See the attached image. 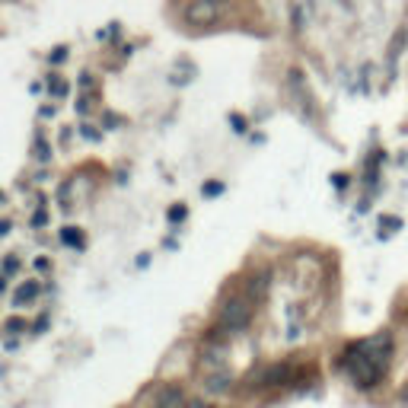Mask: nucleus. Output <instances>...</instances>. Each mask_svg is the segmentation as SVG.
<instances>
[{
  "label": "nucleus",
  "mask_w": 408,
  "mask_h": 408,
  "mask_svg": "<svg viewBox=\"0 0 408 408\" xmlns=\"http://www.w3.org/2000/svg\"><path fill=\"white\" fill-rule=\"evenodd\" d=\"M230 122H233V125H236V131H246V122H242L240 115H233V118H230Z\"/></svg>",
  "instance_id": "2eb2a0df"
},
{
  "label": "nucleus",
  "mask_w": 408,
  "mask_h": 408,
  "mask_svg": "<svg viewBox=\"0 0 408 408\" xmlns=\"http://www.w3.org/2000/svg\"><path fill=\"white\" fill-rule=\"evenodd\" d=\"M185 408H214V405H208V402H201V399H192V402H185Z\"/></svg>",
  "instance_id": "f8f14e48"
},
{
  "label": "nucleus",
  "mask_w": 408,
  "mask_h": 408,
  "mask_svg": "<svg viewBox=\"0 0 408 408\" xmlns=\"http://www.w3.org/2000/svg\"><path fill=\"white\" fill-rule=\"evenodd\" d=\"M291 380V367L287 364H275V367H268L265 376H262V386H284Z\"/></svg>",
  "instance_id": "39448f33"
},
{
  "label": "nucleus",
  "mask_w": 408,
  "mask_h": 408,
  "mask_svg": "<svg viewBox=\"0 0 408 408\" xmlns=\"http://www.w3.org/2000/svg\"><path fill=\"white\" fill-rule=\"evenodd\" d=\"M399 396H402V402H408V383H402V392H399Z\"/></svg>",
  "instance_id": "f3484780"
},
{
  "label": "nucleus",
  "mask_w": 408,
  "mask_h": 408,
  "mask_svg": "<svg viewBox=\"0 0 408 408\" xmlns=\"http://www.w3.org/2000/svg\"><path fill=\"white\" fill-rule=\"evenodd\" d=\"M265 291H268V275H258V278H252V284H249V297H265Z\"/></svg>",
  "instance_id": "6e6552de"
},
{
  "label": "nucleus",
  "mask_w": 408,
  "mask_h": 408,
  "mask_svg": "<svg viewBox=\"0 0 408 408\" xmlns=\"http://www.w3.org/2000/svg\"><path fill=\"white\" fill-rule=\"evenodd\" d=\"M61 240H64L67 246H80V230H74V226H64V233H61Z\"/></svg>",
  "instance_id": "1a4fd4ad"
},
{
  "label": "nucleus",
  "mask_w": 408,
  "mask_h": 408,
  "mask_svg": "<svg viewBox=\"0 0 408 408\" xmlns=\"http://www.w3.org/2000/svg\"><path fill=\"white\" fill-rule=\"evenodd\" d=\"M185 405V392L179 386H163L157 392V408H179Z\"/></svg>",
  "instance_id": "20e7f679"
},
{
  "label": "nucleus",
  "mask_w": 408,
  "mask_h": 408,
  "mask_svg": "<svg viewBox=\"0 0 408 408\" xmlns=\"http://www.w3.org/2000/svg\"><path fill=\"white\" fill-rule=\"evenodd\" d=\"M182 217H185V208H173V211H169V220H182Z\"/></svg>",
  "instance_id": "ddd939ff"
},
{
  "label": "nucleus",
  "mask_w": 408,
  "mask_h": 408,
  "mask_svg": "<svg viewBox=\"0 0 408 408\" xmlns=\"http://www.w3.org/2000/svg\"><path fill=\"white\" fill-rule=\"evenodd\" d=\"M252 319V307L242 297H233V300H226L224 309H220V329L226 332H242Z\"/></svg>",
  "instance_id": "f03ea898"
},
{
  "label": "nucleus",
  "mask_w": 408,
  "mask_h": 408,
  "mask_svg": "<svg viewBox=\"0 0 408 408\" xmlns=\"http://www.w3.org/2000/svg\"><path fill=\"white\" fill-rule=\"evenodd\" d=\"M35 157L42 159V163H48V159H51V147L45 141H39V144H35Z\"/></svg>",
  "instance_id": "9d476101"
},
{
  "label": "nucleus",
  "mask_w": 408,
  "mask_h": 408,
  "mask_svg": "<svg viewBox=\"0 0 408 408\" xmlns=\"http://www.w3.org/2000/svg\"><path fill=\"white\" fill-rule=\"evenodd\" d=\"M389 358H392V335L380 332L370 342L351 344L342 354V367L360 389H373L389 370Z\"/></svg>",
  "instance_id": "f257e3e1"
},
{
  "label": "nucleus",
  "mask_w": 408,
  "mask_h": 408,
  "mask_svg": "<svg viewBox=\"0 0 408 408\" xmlns=\"http://www.w3.org/2000/svg\"><path fill=\"white\" fill-rule=\"evenodd\" d=\"M230 383H233V380H230V373H211L204 386H208V392L220 396V392H230Z\"/></svg>",
  "instance_id": "423d86ee"
},
{
  "label": "nucleus",
  "mask_w": 408,
  "mask_h": 408,
  "mask_svg": "<svg viewBox=\"0 0 408 408\" xmlns=\"http://www.w3.org/2000/svg\"><path fill=\"white\" fill-rule=\"evenodd\" d=\"M35 297H39V284H35V281L23 284V287L17 291V307H19V303H26V300H35Z\"/></svg>",
  "instance_id": "0eeeda50"
},
{
  "label": "nucleus",
  "mask_w": 408,
  "mask_h": 408,
  "mask_svg": "<svg viewBox=\"0 0 408 408\" xmlns=\"http://www.w3.org/2000/svg\"><path fill=\"white\" fill-rule=\"evenodd\" d=\"M48 90L55 93V96H64V93H67V86H64V80H58V77H51V80H48Z\"/></svg>",
  "instance_id": "9b49d317"
},
{
  "label": "nucleus",
  "mask_w": 408,
  "mask_h": 408,
  "mask_svg": "<svg viewBox=\"0 0 408 408\" xmlns=\"http://www.w3.org/2000/svg\"><path fill=\"white\" fill-rule=\"evenodd\" d=\"M224 13V0H188L185 7V23L188 26H211Z\"/></svg>",
  "instance_id": "7ed1b4c3"
},
{
  "label": "nucleus",
  "mask_w": 408,
  "mask_h": 408,
  "mask_svg": "<svg viewBox=\"0 0 408 408\" xmlns=\"http://www.w3.org/2000/svg\"><path fill=\"white\" fill-rule=\"evenodd\" d=\"M0 291H7V281H3V275H0Z\"/></svg>",
  "instance_id": "a211bd4d"
},
{
  "label": "nucleus",
  "mask_w": 408,
  "mask_h": 408,
  "mask_svg": "<svg viewBox=\"0 0 408 408\" xmlns=\"http://www.w3.org/2000/svg\"><path fill=\"white\" fill-rule=\"evenodd\" d=\"M7 329H10V332H19V329H26V325L19 322V319H10V322H7Z\"/></svg>",
  "instance_id": "4468645a"
},
{
  "label": "nucleus",
  "mask_w": 408,
  "mask_h": 408,
  "mask_svg": "<svg viewBox=\"0 0 408 408\" xmlns=\"http://www.w3.org/2000/svg\"><path fill=\"white\" fill-rule=\"evenodd\" d=\"M10 233V220H0V236H7Z\"/></svg>",
  "instance_id": "dca6fc26"
}]
</instances>
